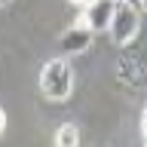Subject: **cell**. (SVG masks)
Instances as JSON below:
<instances>
[{
    "instance_id": "obj_1",
    "label": "cell",
    "mask_w": 147,
    "mask_h": 147,
    "mask_svg": "<svg viewBox=\"0 0 147 147\" xmlns=\"http://www.w3.org/2000/svg\"><path fill=\"white\" fill-rule=\"evenodd\" d=\"M40 92L52 101H64L74 92V67L67 58H52L40 71Z\"/></svg>"
},
{
    "instance_id": "obj_2",
    "label": "cell",
    "mask_w": 147,
    "mask_h": 147,
    "mask_svg": "<svg viewBox=\"0 0 147 147\" xmlns=\"http://www.w3.org/2000/svg\"><path fill=\"white\" fill-rule=\"evenodd\" d=\"M110 37L117 46H126L132 37L138 34V6L132 3H117V12H113V22H110Z\"/></svg>"
},
{
    "instance_id": "obj_3",
    "label": "cell",
    "mask_w": 147,
    "mask_h": 147,
    "mask_svg": "<svg viewBox=\"0 0 147 147\" xmlns=\"http://www.w3.org/2000/svg\"><path fill=\"white\" fill-rule=\"evenodd\" d=\"M117 12V0H92L89 6H83V25L92 31H107Z\"/></svg>"
},
{
    "instance_id": "obj_4",
    "label": "cell",
    "mask_w": 147,
    "mask_h": 147,
    "mask_svg": "<svg viewBox=\"0 0 147 147\" xmlns=\"http://www.w3.org/2000/svg\"><path fill=\"white\" fill-rule=\"evenodd\" d=\"M92 37H95V31L92 28H86L83 22H77L74 28H67L61 34V52L64 55H77V52H86L92 46Z\"/></svg>"
},
{
    "instance_id": "obj_5",
    "label": "cell",
    "mask_w": 147,
    "mask_h": 147,
    "mask_svg": "<svg viewBox=\"0 0 147 147\" xmlns=\"http://www.w3.org/2000/svg\"><path fill=\"white\" fill-rule=\"evenodd\" d=\"M55 147H80V132L74 123H64L55 132Z\"/></svg>"
},
{
    "instance_id": "obj_6",
    "label": "cell",
    "mask_w": 147,
    "mask_h": 147,
    "mask_svg": "<svg viewBox=\"0 0 147 147\" xmlns=\"http://www.w3.org/2000/svg\"><path fill=\"white\" fill-rule=\"evenodd\" d=\"M141 132H144V138H147V107H144V113H141Z\"/></svg>"
},
{
    "instance_id": "obj_7",
    "label": "cell",
    "mask_w": 147,
    "mask_h": 147,
    "mask_svg": "<svg viewBox=\"0 0 147 147\" xmlns=\"http://www.w3.org/2000/svg\"><path fill=\"white\" fill-rule=\"evenodd\" d=\"M3 126H6V113L0 110V132H3Z\"/></svg>"
},
{
    "instance_id": "obj_8",
    "label": "cell",
    "mask_w": 147,
    "mask_h": 147,
    "mask_svg": "<svg viewBox=\"0 0 147 147\" xmlns=\"http://www.w3.org/2000/svg\"><path fill=\"white\" fill-rule=\"evenodd\" d=\"M71 3H77V6H89L92 0H71Z\"/></svg>"
},
{
    "instance_id": "obj_9",
    "label": "cell",
    "mask_w": 147,
    "mask_h": 147,
    "mask_svg": "<svg viewBox=\"0 0 147 147\" xmlns=\"http://www.w3.org/2000/svg\"><path fill=\"white\" fill-rule=\"evenodd\" d=\"M126 3H132V6H138V9H141V0H126Z\"/></svg>"
},
{
    "instance_id": "obj_10",
    "label": "cell",
    "mask_w": 147,
    "mask_h": 147,
    "mask_svg": "<svg viewBox=\"0 0 147 147\" xmlns=\"http://www.w3.org/2000/svg\"><path fill=\"white\" fill-rule=\"evenodd\" d=\"M141 9H147V0H141Z\"/></svg>"
},
{
    "instance_id": "obj_11",
    "label": "cell",
    "mask_w": 147,
    "mask_h": 147,
    "mask_svg": "<svg viewBox=\"0 0 147 147\" xmlns=\"http://www.w3.org/2000/svg\"><path fill=\"white\" fill-rule=\"evenodd\" d=\"M117 3H126V0H117Z\"/></svg>"
},
{
    "instance_id": "obj_12",
    "label": "cell",
    "mask_w": 147,
    "mask_h": 147,
    "mask_svg": "<svg viewBox=\"0 0 147 147\" xmlns=\"http://www.w3.org/2000/svg\"><path fill=\"white\" fill-rule=\"evenodd\" d=\"M144 147H147V138H144Z\"/></svg>"
}]
</instances>
